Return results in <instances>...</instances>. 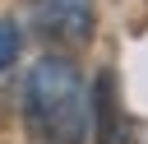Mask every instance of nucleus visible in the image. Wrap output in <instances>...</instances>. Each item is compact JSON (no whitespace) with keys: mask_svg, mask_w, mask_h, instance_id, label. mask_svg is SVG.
Instances as JSON below:
<instances>
[{"mask_svg":"<svg viewBox=\"0 0 148 144\" xmlns=\"http://www.w3.org/2000/svg\"><path fill=\"white\" fill-rule=\"evenodd\" d=\"M23 125L32 144H83V79L65 56H46L32 65L23 84Z\"/></svg>","mask_w":148,"mask_h":144,"instance_id":"obj_1","label":"nucleus"},{"mask_svg":"<svg viewBox=\"0 0 148 144\" xmlns=\"http://www.w3.org/2000/svg\"><path fill=\"white\" fill-rule=\"evenodd\" d=\"M92 130H97V144H139L130 121L120 116V102H116V74L102 70L92 79Z\"/></svg>","mask_w":148,"mask_h":144,"instance_id":"obj_2","label":"nucleus"},{"mask_svg":"<svg viewBox=\"0 0 148 144\" xmlns=\"http://www.w3.org/2000/svg\"><path fill=\"white\" fill-rule=\"evenodd\" d=\"M42 33L65 46H83L92 37V5L88 0H46L42 9Z\"/></svg>","mask_w":148,"mask_h":144,"instance_id":"obj_3","label":"nucleus"},{"mask_svg":"<svg viewBox=\"0 0 148 144\" xmlns=\"http://www.w3.org/2000/svg\"><path fill=\"white\" fill-rule=\"evenodd\" d=\"M14 51H18V33H14V28H9L5 19H0V70H5L9 60H14Z\"/></svg>","mask_w":148,"mask_h":144,"instance_id":"obj_4","label":"nucleus"}]
</instances>
